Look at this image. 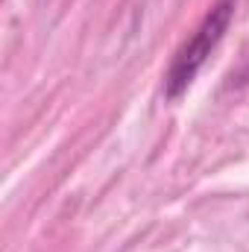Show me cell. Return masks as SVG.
Wrapping results in <instances>:
<instances>
[{
    "label": "cell",
    "instance_id": "obj_1",
    "mask_svg": "<svg viewBox=\"0 0 249 252\" xmlns=\"http://www.w3.org/2000/svg\"><path fill=\"white\" fill-rule=\"evenodd\" d=\"M232 21V0H220L202 21V27L193 32V38L179 50V56L173 59L167 79H164V91L170 100H176L179 94H185L187 85L193 82V76L199 73V67L211 56V50L217 47V41L223 38V32L229 30Z\"/></svg>",
    "mask_w": 249,
    "mask_h": 252
}]
</instances>
